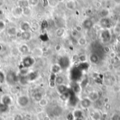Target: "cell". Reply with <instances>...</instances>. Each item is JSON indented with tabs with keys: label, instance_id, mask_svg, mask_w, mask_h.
Returning a JSON list of instances; mask_svg holds the SVG:
<instances>
[{
	"label": "cell",
	"instance_id": "6da1fadb",
	"mask_svg": "<svg viewBox=\"0 0 120 120\" xmlns=\"http://www.w3.org/2000/svg\"><path fill=\"white\" fill-rule=\"evenodd\" d=\"M6 82L9 85H14L18 82V75L14 71H9L6 75Z\"/></svg>",
	"mask_w": 120,
	"mask_h": 120
},
{
	"label": "cell",
	"instance_id": "7a4b0ae2",
	"mask_svg": "<svg viewBox=\"0 0 120 120\" xmlns=\"http://www.w3.org/2000/svg\"><path fill=\"white\" fill-rule=\"evenodd\" d=\"M16 103H18V105L20 107L25 108L29 105L30 99H29L28 96H27L25 95H21L18 97V98L16 100Z\"/></svg>",
	"mask_w": 120,
	"mask_h": 120
},
{
	"label": "cell",
	"instance_id": "3957f363",
	"mask_svg": "<svg viewBox=\"0 0 120 120\" xmlns=\"http://www.w3.org/2000/svg\"><path fill=\"white\" fill-rule=\"evenodd\" d=\"M34 63H35V60L34 59V57L31 56H27L24 57L22 60V62H21L22 68H29L34 64Z\"/></svg>",
	"mask_w": 120,
	"mask_h": 120
},
{
	"label": "cell",
	"instance_id": "277c9868",
	"mask_svg": "<svg viewBox=\"0 0 120 120\" xmlns=\"http://www.w3.org/2000/svg\"><path fill=\"white\" fill-rule=\"evenodd\" d=\"M101 39L103 43H108L111 40V33L109 30H104L100 34Z\"/></svg>",
	"mask_w": 120,
	"mask_h": 120
},
{
	"label": "cell",
	"instance_id": "5b68a950",
	"mask_svg": "<svg viewBox=\"0 0 120 120\" xmlns=\"http://www.w3.org/2000/svg\"><path fill=\"white\" fill-rule=\"evenodd\" d=\"M100 25L104 30H109L111 27V22L110 18H103L100 20Z\"/></svg>",
	"mask_w": 120,
	"mask_h": 120
},
{
	"label": "cell",
	"instance_id": "8992f818",
	"mask_svg": "<svg viewBox=\"0 0 120 120\" xmlns=\"http://www.w3.org/2000/svg\"><path fill=\"white\" fill-rule=\"evenodd\" d=\"M99 97H100V95H99V93L97 91H91L89 93V94L87 96V98L90 100L92 103H94V102L97 101L99 99Z\"/></svg>",
	"mask_w": 120,
	"mask_h": 120
},
{
	"label": "cell",
	"instance_id": "52a82bcc",
	"mask_svg": "<svg viewBox=\"0 0 120 120\" xmlns=\"http://www.w3.org/2000/svg\"><path fill=\"white\" fill-rule=\"evenodd\" d=\"M58 64L60 66L62 69H65L67 68L69 65H70V60L67 57H61L59 60Z\"/></svg>",
	"mask_w": 120,
	"mask_h": 120
},
{
	"label": "cell",
	"instance_id": "ba28073f",
	"mask_svg": "<svg viewBox=\"0 0 120 120\" xmlns=\"http://www.w3.org/2000/svg\"><path fill=\"white\" fill-rule=\"evenodd\" d=\"M12 98L9 95H4L1 98V103L8 107L12 105Z\"/></svg>",
	"mask_w": 120,
	"mask_h": 120
},
{
	"label": "cell",
	"instance_id": "9c48e42d",
	"mask_svg": "<svg viewBox=\"0 0 120 120\" xmlns=\"http://www.w3.org/2000/svg\"><path fill=\"white\" fill-rule=\"evenodd\" d=\"M92 103H93L87 97L84 98L80 101V105H81V107H82V109H88V108H89L91 106V104Z\"/></svg>",
	"mask_w": 120,
	"mask_h": 120
},
{
	"label": "cell",
	"instance_id": "30bf717a",
	"mask_svg": "<svg viewBox=\"0 0 120 120\" xmlns=\"http://www.w3.org/2000/svg\"><path fill=\"white\" fill-rule=\"evenodd\" d=\"M27 78L28 80V82H32L34 80H35L36 79L38 78V77L39 76V73L37 71H31L29 72L28 74L26 75Z\"/></svg>",
	"mask_w": 120,
	"mask_h": 120
},
{
	"label": "cell",
	"instance_id": "8fae6325",
	"mask_svg": "<svg viewBox=\"0 0 120 120\" xmlns=\"http://www.w3.org/2000/svg\"><path fill=\"white\" fill-rule=\"evenodd\" d=\"M82 27L85 30H91L93 27V22L91 19H89V18H87V19L84 20V22H82Z\"/></svg>",
	"mask_w": 120,
	"mask_h": 120
},
{
	"label": "cell",
	"instance_id": "7c38bea8",
	"mask_svg": "<svg viewBox=\"0 0 120 120\" xmlns=\"http://www.w3.org/2000/svg\"><path fill=\"white\" fill-rule=\"evenodd\" d=\"M56 90L57 91L59 94H62L65 92H67L68 91V87L67 85L62 84V85H57L56 86Z\"/></svg>",
	"mask_w": 120,
	"mask_h": 120
},
{
	"label": "cell",
	"instance_id": "4fadbf2b",
	"mask_svg": "<svg viewBox=\"0 0 120 120\" xmlns=\"http://www.w3.org/2000/svg\"><path fill=\"white\" fill-rule=\"evenodd\" d=\"M62 69L61 68L60 66L58 64H54L52 66H51V73H54V74H58L61 72Z\"/></svg>",
	"mask_w": 120,
	"mask_h": 120
},
{
	"label": "cell",
	"instance_id": "5bb4252c",
	"mask_svg": "<svg viewBox=\"0 0 120 120\" xmlns=\"http://www.w3.org/2000/svg\"><path fill=\"white\" fill-rule=\"evenodd\" d=\"M20 27L22 31H29L31 29V25L28 22H22L20 25Z\"/></svg>",
	"mask_w": 120,
	"mask_h": 120
},
{
	"label": "cell",
	"instance_id": "9a60e30c",
	"mask_svg": "<svg viewBox=\"0 0 120 120\" xmlns=\"http://www.w3.org/2000/svg\"><path fill=\"white\" fill-rule=\"evenodd\" d=\"M18 82L23 86H25L29 83L26 75H18Z\"/></svg>",
	"mask_w": 120,
	"mask_h": 120
},
{
	"label": "cell",
	"instance_id": "2e32d148",
	"mask_svg": "<svg viewBox=\"0 0 120 120\" xmlns=\"http://www.w3.org/2000/svg\"><path fill=\"white\" fill-rule=\"evenodd\" d=\"M56 75L51 73L50 75V78H49V86L51 88H54L56 85Z\"/></svg>",
	"mask_w": 120,
	"mask_h": 120
},
{
	"label": "cell",
	"instance_id": "e0dca14e",
	"mask_svg": "<svg viewBox=\"0 0 120 120\" xmlns=\"http://www.w3.org/2000/svg\"><path fill=\"white\" fill-rule=\"evenodd\" d=\"M32 37V34L30 31H22L21 34V38L24 41H29Z\"/></svg>",
	"mask_w": 120,
	"mask_h": 120
},
{
	"label": "cell",
	"instance_id": "ac0fdd59",
	"mask_svg": "<svg viewBox=\"0 0 120 120\" xmlns=\"http://www.w3.org/2000/svg\"><path fill=\"white\" fill-rule=\"evenodd\" d=\"M89 60H90L91 63L93 64H97L99 61V57L95 54V53H92L91 54V55L89 56Z\"/></svg>",
	"mask_w": 120,
	"mask_h": 120
},
{
	"label": "cell",
	"instance_id": "d6986e66",
	"mask_svg": "<svg viewBox=\"0 0 120 120\" xmlns=\"http://www.w3.org/2000/svg\"><path fill=\"white\" fill-rule=\"evenodd\" d=\"M65 6L69 10H74L76 7V3L73 0H69L68 1L66 2Z\"/></svg>",
	"mask_w": 120,
	"mask_h": 120
},
{
	"label": "cell",
	"instance_id": "ffe728a7",
	"mask_svg": "<svg viewBox=\"0 0 120 120\" xmlns=\"http://www.w3.org/2000/svg\"><path fill=\"white\" fill-rule=\"evenodd\" d=\"M91 117L93 120H100L101 118V114L98 110H94L91 115Z\"/></svg>",
	"mask_w": 120,
	"mask_h": 120
},
{
	"label": "cell",
	"instance_id": "44dd1931",
	"mask_svg": "<svg viewBox=\"0 0 120 120\" xmlns=\"http://www.w3.org/2000/svg\"><path fill=\"white\" fill-rule=\"evenodd\" d=\"M18 30L15 27H11L7 30V34L10 36H16L18 34Z\"/></svg>",
	"mask_w": 120,
	"mask_h": 120
},
{
	"label": "cell",
	"instance_id": "7402d4cb",
	"mask_svg": "<svg viewBox=\"0 0 120 120\" xmlns=\"http://www.w3.org/2000/svg\"><path fill=\"white\" fill-rule=\"evenodd\" d=\"M18 3V6L22 8L29 7V4H30L28 0H20Z\"/></svg>",
	"mask_w": 120,
	"mask_h": 120
},
{
	"label": "cell",
	"instance_id": "603a6c76",
	"mask_svg": "<svg viewBox=\"0 0 120 120\" xmlns=\"http://www.w3.org/2000/svg\"><path fill=\"white\" fill-rule=\"evenodd\" d=\"M33 98H34V101H36V102H39V101H40L42 98H43V94L41 93V92H39V91H38V92H36V93H34V95H33Z\"/></svg>",
	"mask_w": 120,
	"mask_h": 120
},
{
	"label": "cell",
	"instance_id": "cb8c5ba5",
	"mask_svg": "<svg viewBox=\"0 0 120 120\" xmlns=\"http://www.w3.org/2000/svg\"><path fill=\"white\" fill-rule=\"evenodd\" d=\"M9 109V107L0 103V114H3V113H5L6 112H8Z\"/></svg>",
	"mask_w": 120,
	"mask_h": 120
},
{
	"label": "cell",
	"instance_id": "d4e9b609",
	"mask_svg": "<svg viewBox=\"0 0 120 120\" xmlns=\"http://www.w3.org/2000/svg\"><path fill=\"white\" fill-rule=\"evenodd\" d=\"M29 47L27 45H22L20 48V51L23 54H27L29 52Z\"/></svg>",
	"mask_w": 120,
	"mask_h": 120
},
{
	"label": "cell",
	"instance_id": "484cf974",
	"mask_svg": "<svg viewBox=\"0 0 120 120\" xmlns=\"http://www.w3.org/2000/svg\"><path fill=\"white\" fill-rule=\"evenodd\" d=\"M72 114H73L75 120L82 118V111L80 110H76Z\"/></svg>",
	"mask_w": 120,
	"mask_h": 120
},
{
	"label": "cell",
	"instance_id": "4316f807",
	"mask_svg": "<svg viewBox=\"0 0 120 120\" xmlns=\"http://www.w3.org/2000/svg\"><path fill=\"white\" fill-rule=\"evenodd\" d=\"M77 43L81 45V46H84L87 44V41L86 39V38L84 37H80L78 40H77Z\"/></svg>",
	"mask_w": 120,
	"mask_h": 120
},
{
	"label": "cell",
	"instance_id": "83f0119b",
	"mask_svg": "<svg viewBox=\"0 0 120 120\" xmlns=\"http://www.w3.org/2000/svg\"><path fill=\"white\" fill-rule=\"evenodd\" d=\"M64 84V78L63 77L60 76V75H58L56 78V85H60Z\"/></svg>",
	"mask_w": 120,
	"mask_h": 120
},
{
	"label": "cell",
	"instance_id": "f1b7e54d",
	"mask_svg": "<svg viewBox=\"0 0 120 120\" xmlns=\"http://www.w3.org/2000/svg\"><path fill=\"white\" fill-rule=\"evenodd\" d=\"M38 104H39V105L41 107V108H44V107H46L47 105H48V101H47V99H46V98H42L40 101H39L38 102Z\"/></svg>",
	"mask_w": 120,
	"mask_h": 120
},
{
	"label": "cell",
	"instance_id": "f546056e",
	"mask_svg": "<svg viewBox=\"0 0 120 120\" xmlns=\"http://www.w3.org/2000/svg\"><path fill=\"white\" fill-rule=\"evenodd\" d=\"M87 60H88V57H87V56L86 55L82 54V55H79V61L82 64L86 63V62L87 61Z\"/></svg>",
	"mask_w": 120,
	"mask_h": 120
},
{
	"label": "cell",
	"instance_id": "4dcf8cb0",
	"mask_svg": "<svg viewBox=\"0 0 120 120\" xmlns=\"http://www.w3.org/2000/svg\"><path fill=\"white\" fill-rule=\"evenodd\" d=\"M108 15H109V11L108 9H106V8H104V9H103L100 11V15H101L102 18H108Z\"/></svg>",
	"mask_w": 120,
	"mask_h": 120
},
{
	"label": "cell",
	"instance_id": "1f68e13d",
	"mask_svg": "<svg viewBox=\"0 0 120 120\" xmlns=\"http://www.w3.org/2000/svg\"><path fill=\"white\" fill-rule=\"evenodd\" d=\"M64 33H65V30H64L63 28H59V29H58V30L56 31V35L58 37L62 36L63 34H64Z\"/></svg>",
	"mask_w": 120,
	"mask_h": 120
},
{
	"label": "cell",
	"instance_id": "d6a6232c",
	"mask_svg": "<svg viewBox=\"0 0 120 120\" xmlns=\"http://www.w3.org/2000/svg\"><path fill=\"white\" fill-rule=\"evenodd\" d=\"M23 14L24 15L28 16L31 14V9L29 7H26V8H23Z\"/></svg>",
	"mask_w": 120,
	"mask_h": 120
},
{
	"label": "cell",
	"instance_id": "836d02e7",
	"mask_svg": "<svg viewBox=\"0 0 120 120\" xmlns=\"http://www.w3.org/2000/svg\"><path fill=\"white\" fill-rule=\"evenodd\" d=\"M14 13L17 15H21L23 14V8L19 7V6H18V7H16L14 9Z\"/></svg>",
	"mask_w": 120,
	"mask_h": 120
},
{
	"label": "cell",
	"instance_id": "e575fe53",
	"mask_svg": "<svg viewBox=\"0 0 120 120\" xmlns=\"http://www.w3.org/2000/svg\"><path fill=\"white\" fill-rule=\"evenodd\" d=\"M29 73L28 68H21L20 70V75H27Z\"/></svg>",
	"mask_w": 120,
	"mask_h": 120
},
{
	"label": "cell",
	"instance_id": "d590c367",
	"mask_svg": "<svg viewBox=\"0 0 120 120\" xmlns=\"http://www.w3.org/2000/svg\"><path fill=\"white\" fill-rule=\"evenodd\" d=\"M69 97H70V95H69L68 92H65V93H64L62 94H60V98L63 101L67 100L69 98Z\"/></svg>",
	"mask_w": 120,
	"mask_h": 120
},
{
	"label": "cell",
	"instance_id": "8d00e7d4",
	"mask_svg": "<svg viewBox=\"0 0 120 120\" xmlns=\"http://www.w3.org/2000/svg\"><path fill=\"white\" fill-rule=\"evenodd\" d=\"M6 81V75L4 73L0 71V83H4Z\"/></svg>",
	"mask_w": 120,
	"mask_h": 120
},
{
	"label": "cell",
	"instance_id": "74e56055",
	"mask_svg": "<svg viewBox=\"0 0 120 120\" xmlns=\"http://www.w3.org/2000/svg\"><path fill=\"white\" fill-rule=\"evenodd\" d=\"M49 26V24H48V22L46 20H43V22H41V27L42 30H44V29H46Z\"/></svg>",
	"mask_w": 120,
	"mask_h": 120
},
{
	"label": "cell",
	"instance_id": "f35d334b",
	"mask_svg": "<svg viewBox=\"0 0 120 120\" xmlns=\"http://www.w3.org/2000/svg\"><path fill=\"white\" fill-rule=\"evenodd\" d=\"M40 39L41 40V41H48L49 40V36H48V35L46 34H41V36H40Z\"/></svg>",
	"mask_w": 120,
	"mask_h": 120
},
{
	"label": "cell",
	"instance_id": "ab89813d",
	"mask_svg": "<svg viewBox=\"0 0 120 120\" xmlns=\"http://www.w3.org/2000/svg\"><path fill=\"white\" fill-rule=\"evenodd\" d=\"M29 4L32 6H37L39 3V0H28Z\"/></svg>",
	"mask_w": 120,
	"mask_h": 120
},
{
	"label": "cell",
	"instance_id": "60d3db41",
	"mask_svg": "<svg viewBox=\"0 0 120 120\" xmlns=\"http://www.w3.org/2000/svg\"><path fill=\"white\" fill-rule=\"evenodd\" d=\"M39 25L37 23H33V25L31 26V28L32 29V30H34V31L38 30H39Z\"/></svg>",
	"mask_w": 120,
	"mask_h": 120
},
{
	"label": "cell",
	"instance_id": "b9f144b4",
	"mask_svg": "<svg viewBox=\"0 0 120 120\" xmlns=\"http://www.w3.org/2000/svg\"><path fill=\"white\" fill-rule=\"evenodd\" d=\"M6 27V24L3 20H0V31L4 30Z\"/></svg>",
	"mask_w": 120,
	"mask_h": 120
},
{
	"label": "cell",
	"instance_id": "7bdbcfd3",
	"mask_svg": "<svg viewBox=\"0 0 120 120\" xmlns=\"http://www.w3.org/2000/svg\"><path fill=\"white\" fill-rule=\"evenodd\" d=\"M54 49H55V50H56V52H59V51L61 50V49H62V45H61L60 44H56V45H55Z\"/></svg>",
	"mask_w": 120,
	"mask_h": 120
},
{
	"label": "cell",
	"instance_id": "ee69618b",
	"mask_svg": "<svg viewBox=\"0 0 120 120\" xmlns=\"http://www.w3.org/2000/svg\"><path fill=\"white\" fill-rule=\"evenodd\" d=\"M67 119L68 120H74V115L72 113H69L67 116Z\"/></svg>",
	"mask_w": 120,
	"mask_h": 120
},
{
	"label": "cell",
	"instance_id": "f6af8a7d",
	"mask_svg": "<svg viewBox=\"0 0 120 120\" xmlns=\"http://www.w3.org/2000/svg\"><path fill=\"white\" fill-rule=\"evenodd\" d=\"M13 120H23V117L21 115H16L14 118H13Z\"/></svg>",
	"mask_w": 120,
	"mask_h": 120
},
{
	"label": "cell",
	"instance_id": "bcb514c9",
	"mask_svg": "<svg viewBox=\"0 0 120 120\" xmlns=\"http://www.w3.org/2000/svg\"><path fill=\"white\" fill-rule=\"evenodd\" d=\"M77 34H78V31L76 30H74L72 31V36H73L74 38H75V37L77 36Z\"/></svg>",
	"mask_w": 120,
	"mask_h": 120
},
{
	"label": "cell",
	"instance_id": "7dc6e473",
	"mask_svg": "<svg viewBox=\"0 0 120 120\" xmlns=\"http://www.w3.org/2000/svg\"><path fill=\"white\" fill-rule=\"evenodd\" d=\"M72 61H79V55H74L72 57Z\"/></svg>",
	"mask_w": 120,
	"mask_h": 120
},
{
	"label": "cell",
	"instance_id": "c3c4849f",
	"mask_svg": "<svg viewBox=\"0 0 120 120\" xmlns=\"http://www.w3.org/2000/svg\"><path fill=\"white\" fill-rule=\"evenodd\" d=\"M43 1V5L44 6H47L49 4V0H42Z\"/></svg>",
	"mask_w": 120,
	"mask_h": 120
},
{
	"label": "cell",
	"instance_id": "681fc988",
	"mask_svg": "<svg viewBox=\"0 0 120 120\" xmlns=\"http://www.w3.org/2000/svg\"><path fill=\"white\" fill-rule=\"evenodd\" d=\"M110 57L111 58H115V57H116V53H115V52H112L110 53Z\"/></svg>",
	"mask_w": 120,
	"mask_h": 120
},
{
	"label": "cell",
	"instance_id": "f907efd6",
	"mask_svg": "<svg viewBox=\"0 0 120 120\" xmlns=\"http://www.w3.org/2000/svg\"><path fill=\"white\" fill-rule=\"evenodd\" d=\"M44 120H51V119H50V117L49 116H45L44 117Z\"/></svg>",
	"mask_w": 120,
	"mask_h": 120
},
{
	"label": "cell",
	"instance_id": "816d5d0a",
	"mask_svg": "<svg viewBox=\"0 0 120 120\" xmlns=\"http://www.w3.org/2000/svg\"><path fill=\"white\" fill-rule=\"evenodd\" d=\"M2 49H3V46H2V45H1V44H0V51H1V50H2Z\"/></svg>",
	"mask_w": 120,
	"mask_h": 120
},
{
	"label": "cell",
	"instance_id": "f5cc1de1",
	"mask_svg": "<svg viewBox=\"0 0 120 120\" xmlns=\"http://www.w3.org/2000/svg\"><path fill=\"white\" fill-rule=\"evenodd\" d=\"M3 14V11H2V10H0V15H1Z\"/></svg>",
	"mask_w": 120,
	"mask_h": 120
},
{
	"label": "cell",
	"instance_id": "db71d44e",
	"mask_svg": "<svg viewBox=\"0 0 120 120\" xmlns=\"http://www.w3.org/2000/svg\"><path fill=\"white\" fill-rule=\"evenodd\" d=\"M13 1H14V2H18L20 0H12Z\"/></svg>",
	"mask_w": 120,
	"mask_h": 120
},
{
	"label": "cell",
	"instance_id": "11a10c76",
	"mask_svg": "<svg viewBox=\"0 0 120 120\" xmlns=\"http://www.w3.org/2000/svg\"><path fill=\"white\" fill-rule=\"evenodd\" d=\"M58 1H59V2H61V1H63L64 0H57Z\"/></svg>",
	"mask_w": 120,
	"mask_h": 120
},
{
	"label": "cell",
	"instance_id": "9f6ffc18",
	"mask_svg": "<svg viewBox=\"0 0 120 120\" xmlns=\"http://www.w3.org/2000/svg\"><path fill=\"white\" fill-rule=\"evenodd\" d=\"M115 1H117V2H119V1H120V0H115Z\"/></svg>",
	"mask_w": 120,
	"mask_h": 120
},
{
	"label": "cell",
	"instance_id": "6f0895ef",
	"mask_svg": "<svg viewBox=\"0 0 120 120\" xmlns=\"http://www.w3.org/2000/svg\"><path fill=\"white\" fill-rule=\"evenodd\" d=\"M120 120V115H119V120Z\"/></svg>",
	"mask_w": 120,
	"mask_h": 120
},
{
	"label": "cell",
	"instance_id": "680465c9",
	"mask_svg": "<svg viewBox=\"0 0 120 120\" xmlns=\"http://www.w3.org/2000/svg\"><path fill=\"white\" fill-rule=\"evenodd\" d=\"M0 120H1V118H0Z\"/></svg>",
	"mask_w": 120,
	"mask_h": 120
}]
</instances>
